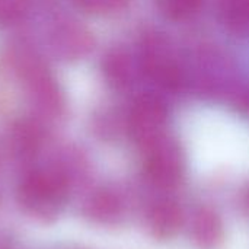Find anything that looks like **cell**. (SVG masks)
Listing matches in <instances>:
<instances>
[{
    "label": "cell",
    "instance_id": "obj_1",
    "mask_svg": "<svg viewBox=\"0 0 249 249\" xmlns=\"http://www.w3.org/2000/svg\"><path fill=\"white\" fill-rule=\"evenodd\" d=\"M69 175L61 166L32 168L20 178L16 196L25 212L47 220L63 210L69 197Z\"/></svg>",
    "mask_w": 249,
    "mask_h": 249
},
{
    "label": "cell",
    "instance_id": "obj_2",
    "mask_svg": "<svg viewBox=\"0 0 249 249\" xmlns=\"http://www.w3.org/2000/svg\"><path fill=\"white\" fill-rule=\"evenodd\" d=\"M13 60L35 111L44 118L58 117L64 107L63 93L41 57L35 51L22 48L15 53Z\"/></svg>",
    "mask_w": 249,
    "mask_h": 249
},
{
    "label": "cell",
    "instance_id": "obj_3",
    "mask_svg": "<svg viewBox=\"0 0 249 249\" xmlns=\"http://www.w3.org/2000/svg\"><path fill=\"white\" fill-rule=\"evenodd\" d=\"M140 67L150 80L165 89H178L184 80L178 57L162 36L155 35L144 41Z\"/></svg>",
    "mask_w": 249,
    "mask_h": 249
},
{
    "label": "cell",
    "instance_id": "obj_4",
    "mask_svg": "<svg viewBox=\"0 0 249 249\" xmlns=\"http://www.w3.org/2000/svg\"><path fill=\"white\" fill-rule=\"evenodd\" d=\"M143 150L144 169L155 185L169 188L179 182L184 172V158L174 140L163 136Z\"/></svg>",
    "mask_w": 249,
    "mask_h": 249
},
{
    "label": "cell",
    "instance_id": "obj_5",
    "mask_svg": "<svg viewBox=\"0 0 249 249\" xmlns=\"http://www.w3.org/2000/svg\"><path fill=\"white\" fill-rule=\"evenodd\" d=\"M165 124L166 108L159 98L143 95L136 99L128 115V131L142 149L165 136Z\"/></svg>",
    "mask_w": 249,
    "mask_h": 249
},
{
    "label": "cell",
    "instance_id": "obj_6",
    "mask_svg": "<svg viewBox=\"0 0 249 249\" xmlns=\"http://www.w3.org/2000/svg\"><path fill=\"white\" fill-rule=\"evenodd\" d=\"M93 45L90 32L76 20L57 23L50 35V47L61 60H79L85 57Z\"/></svg>",
    "mask_w": 249,
    "mask_h": 249
},
{
    "label": "cell",
    "instance_id": "obj_7",
    "mask_svg": "<svg viewBox=\"0 0 249 249\" xmlns=\"http://www.w3.org/2000/svg\"><path fill=\"white\" fill-rule=\"evenodd\" d=\"M149 228L152 233L159 239L172 238L182 225L181 207L169 200L155 203L149 210Z\"/></svg>",
    "mask_w": 249,
    "mask_h": 249
},
{
    "label": "cell",
    "instance_id": "obj_8",
    "mask_svg": "<svg viewBox=\"0 0 249 249\" xmlns=\"http://www.w3.org/2000/svg\"><path fill=\"white\" fill-rule=\"evenodd\" d=\"M194 242L203 249L216 248L223 238V225L219 216L207 207L196 212L191 223Z\"/></svg>",
    "mask_w": 249,
    "mask_h": 249
},
{
    "label": "cell",
    "instance_id": "obj_9",
    "mask_svg": "<svg viewBox=\"0 0 249 249\" xmlns=\"http://www.w3.org/2000/svg\"><path fill=\"white\" fill-rule=\"evenodd\" d=\"M104 71L108 82L118 89L131 85L136 76V67L131 61V57L123 50H114L105 57Z\"/></svg>",
    "mask_w": 249,
    "mask_h": 249
},
{
    "label": "cell",
    "instance_id": "obj_10",
    "mask_svg": "<svg viewBox=\"0 0 249 249\" xmlns=\"http://www.w3.org/2000/svg\"><path fill=\"white\" fill-rule=\"evenodd\" d=\"M220 20L225 28L235 34L249 32V0H220Z\"/></svg>",
    "mask_w": 249,
    "mask_h": 249
},
{
    "label": "cell",
    "instance_id": "obj_11",
    "mask_svg": "<svg viewBox=\"0 0 249 249\" xmlns=\"http://www.w3.org/2000/svg\"><path fill=\"white\" fill-rule=\"evenodd\" d=\"M120 200L109 190H98L86 201V214L98 222H111L120 213Z\"/></svg>",
    "mask_w": 249,
    "mask_h": 249
},
{
    "label": "cell",
    "instance_id": "obj_12",
    "mask_svg": "<svg viewBox=\"0 0 249 249\" xmlns=\"http://www.w3.org/2000/svg\"><path fill=\"white\" fill-rule=\"evenodd\" d=\"M155 1L163 15L174 20H182L193 16L201 4V0H155Z\"/></svg>",
    "mask_w": 249,
    "mask_h": 249
},
{
    "label": "cell",
    "instance_id": "obj_13",
    "mask_svg": "<svg viewBox=\"0 0 249 249\" xmlns=\"http://www.w3.org/2000/svg\"><path fill=\"white\" fill-rule=\"evenodd\" d=\"M31 9V0H0V25L22 20Z\"/></svg>",
    "mask_w": 249,
    "mask_h": 249
},
{
    "label": "cell",
    "instance_id": "obj_14",
    "mask_svg": "<svg viewBox=\"0 0 249 249\" xmlns=\"http://www.w3.org/2000/svg\"><path fill=\"white\" fill-rule=\"evenodd\" d=\"M77 6L85 12L95 15H107L121 10L128 0H76Z\"/></svg>",
    "mask_w": 249,
    "mask_h": 249
}]
</instances>
